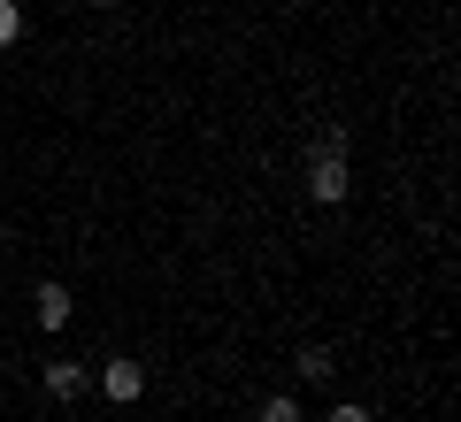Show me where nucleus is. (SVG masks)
Listing matches in <instances>:
<instances>
[{
    "label": "nucleus",
    "mask_w": 461,
    "mask_h": 422,
    "mask_svg": "<svg viewBox=\"0 0 461 422\" xmlns=\"http://www.w3.org/2000/svg\"><path fill=\"white\" fill-rule=\"evenodd\" d=\"M262 422H300V400H293V391H269V400H262Z\"/></svg>",
    "instance_id": "obj_6"
},
{
    "label": "nucleus",
    "mask_w": 461,
    "mask_h": 422,
    "mask_svg": "<svg viewBox=\"0 0 461 422\" xmlns=\"http://www.w3.org/2000/svg\"><path fill=\"white\" fill-rule=\"evenodd\" d=\"M300 376H308V384H330V376H339L330 346H300Z\"/></svg>",
    "instance_id": "obj_5"
},
{
    "label": "nucleus",
    "mask_w": 461,
    "mask_h": 422,
    "mask_svg": "<svg viewBox=\"0 0 461 422\" xmlns=\"http://www.w3.org/2000/svg\"><path fill=\"white\" fill-rule=\"evenodd\" d=\"M93 8H115V0H93Z\"/></svg>",
    "instance_id": "obj_9"
},
{
    "label": "nucleus",
    "mask_w": 461,
    "mask_h": 422,
    "mask_svg": "<svg viewBox=\"0 0 461 422\" xmlns=\"http://www.w3.org/2000/svg\"><path fill=\"white\" fill-rule=\"evenodd\" d=\"M100 384H108V400H139V391H147V369H139V361H108Z\"/></svg>",
    "instance_id": "obj_3"
},
{
    "label": "nucleus",
    "mask_w": 461,
    "mask_h": 422,
    "mask_svg": "<svg viewBox=\"0 0 461 422\" xmlns=\"http://www.w3.org/2000/svg\"><path fill=\"white\" fill-rule=\"evenodd\" d=\"M330 422H369V407H354V400H346V407H330Z\"/></svg>",
    "instance_id": "obj_8"
},
{
    "label": "nucleus",
    "mask_w": 461,
    "mask_h": 422,
    "mask_svg": "<svg viewBox=\"0 0 461 422\" xmlns=\"http://www.w3.org/2000/svg\"><path fill=\"white\" fill-rule=\"evenodd\" d=\"M32 308H39V323H47V330H62L69 315H77V300H69L62 284H39V300H32Z\"/></svg>",
    "instance_id": "obj_4"
},
{
    "label": "nucleus",
    "mask_w": 461,
    "mask_h": 422,
    "mask_svg": "<svg viewBox=\"0 0 461 422\" xmlns=\"http://www.w3.org/2000/svg\"><path fill=\"white\" fill-rule=\"evenodd\" d=\"M16 39H23V8H16V0H0V47H16Z\"/></svg>",
    "instance_id": "obj_7"
},
{
    "label": "nucleus",
    "mask_w": 461,
    "mask_h": 422,
    "mask_svg": "<svg viewBox=\"0 0 461 422\" xmlns=\"http://www.w3.org/2000/svg\"><path fill=\"white\" fill-rule=\"evenodd\" d=\"M47 391H54V400H85V391H93L85 361H47Z\"/></svg>",
    "instance_id": "obj_2"
},
{
    "label": "nucleus",
    "mask_w": 461,
    "mask_h": 422,
    "mask_svg": "<svg viewBox=\"0 0 461 422\" xmlns=\"http://www.w3.org/2000/svg\"><path fill=\"white\" fill-rule=\"evenodd\" d=\"M346 193H354V177H346V154L315 147V154H308V200H323V208H339Z\"/></svg>",
    "instance_id": "obj_1"
}]
</instances>
